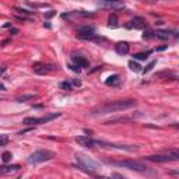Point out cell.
Returning <instances> with one entry per match:
<instances>
[{"instance_id":"6da1fadb","label":"cell","mask_w":179,"mask_h":179,"mask_svg":"<svg viewBox=\"0 0 179 179\" xmlns=\"http://www.w3.org/2000/svg\"><path fill=\"white\" fill-rule=\"evenodd\" d=\"M136 105L134 99H120V101H115V102H109V104H105L102 107L97 108L91 112L92 116H101V115H108V113L112 112H120V111H126L130 109Z\"/></svg>"},{"instance_id":"7a4b0ae2","label":"cell","mask_w":179,"mask_h":179,"mask_svg":"<svg viewBox=\"0 0 179 179\" xmlns=\"http://www.w3.org/2000/svg\"><path fill=\"white\" fill-rule=\"evenodd\" d=\"M76 161L79 162L80 169L84 171L88 175L95 176V172H98V171L101 169V165L97 161L87 157V155H84V154H81V153H77V154H76Z\"/></svg>"},{"instance_id":"3957f363","label":"cell","mask_w":179,"mask_h":179,"mask_svg":"<svg viewBox=\"0 0 179 179\" xmlns=\"http://www.w3.org/2000/svg\"><path fill=\"white\" fill-rule=\"evenodd\" d=\"M108 164L111 165H116V167H122V168H127L130 171H136V172H140V173H146L148 172V168L146 167L144 164L138 162V161L134 160H123V161H107Z\"/></svg>"},{"instance_id":"277c9868","label":"cell","mask_w":179,"mask_h":179,"mask_svg":"<svg viewBox=\"0 0 179 179\" xmlns=\"http://www.w3.org/2000/svg\"><path fill=\"white\" fill-rule=\"evenodd\" d=\"M55 158V153L50 150H37L32 154L28 155L27 161L29 164H39V162H46Z\"/></svg>"},{"instance_id":"5b68a950","label":"cell","mask_w":179,"mask_h":179,"mask_svg":"<svg viewBox=\"0 0 179 179\" xmlns=\"http://www.w3.org/2000/svg\"><path fill=\"white\" fill-rule=\"evenodd\" d=\"M95 146L102 148H109V150H119V151H129V153H133V151H137L140 148V146H133V144H115V143H108L104 142V140H95Z\"/></svg>"},{"instance_id":"8992f818","label":"cell","mask_w":179,"mask_h":179,"mask_svg":"<svg viewBox=\"0 0 179 179\" xmlns=\"http://www.w3.org/2000/svg\"><path fill=\"white\" fill-rule=\"evenodd\" d=\"M146 160L153 161V162H172V161L179 160V151L178 150H171L169 153L165 154H155V155H148Z\"/></svg>"},{"instance_id":"52a82bcc","label":"cell","mask_w":179,"mask_h":179,"mask_svg":"<svg viewBox=\"0 0 179 179\" xmlns=\"http://www.w3.org/2000/svg\"><path fill=\"white\" fill-rule=\"evenodd\" d=\"M60 116V113H50V115H46V116L42 118H25L22 120V125L25 126H35V125H42V123H48L50 120L56 119V118Z\"/></svg>"},{"instance_id":"ba28073f","label":"cell","mask_w":179,"mask_h":179,"mask_svg":"<svg viewBox=\"0 0 179 179\" xmlns=\"http://www.w3.org/2000/svg\"><path fill=\"white\" fill-rule=\"evenodd\" d=\"M95 35H97L95 34V28L92 25H84V27H81V28L79 29V32H77V38H79V39H84V41L92 39Z\"/></svg>"},{"instance_id":"9c48e42d","label":"cell","mask_w":179,"mask_h":179,"mask_svg":"<svg viewBox=\"0 0 179 179\" xmlns=\"http://www.w3.org/2000/svg\"><path fill=\"white\" fill-rule=\"evenodd\" d=\"M146 25L147 24H146V20L143 18V17H134V18L130 20L125 27L129 29H143V28H146Z\"/></svg>"},{"instance_id":"30bf717a","label":"cell","mask_w":179,"mask_h":179,"mask_svg":"<svg viewBox=\"0 0 179 179\" xmlns=\"http://www.w3.org/2000/svg\"><path fill=\"white\" fill-rule=\"evenodd\" d=\"M74 140L77 144L83 146V147H87V148L95 147V138L90 137V136H77Z\"/></svg>"},{"instance_id":"8fae6325","label":"cell","mask_w":179,"mask_h":179,"mask_svg":"<svg viewBox=\"0 0 179 179\" xmlns=\"http://www.w3.org/2000/svg\"><path fill=\"white\" fill-rule=\"evenodd\" d=\"M53 70H57V66H53V64H37L34 67V72L37 74H46V73L53 72Z\"/></svg>"},{"instance_id":"7c38bea8","label":"cell","mask_w":179,"mask_h":179,"mask_svg":"<svg viewBox=\"0 0 179 179\" xmlns=\"http://www.w3.org/2000/svg\"><path fill=\"white\" fill-rule=\"evenodd\" d=\"M21 169L18 164H14V165H3L0 167V175H7V173H14L17 171Z\"/></svg>"},{"instance_id":"4fadbf2b","label":"cell","mask_w":179,"mask_h":179,"mask_svg":"<svg viewBox=\"0 0 179 179\" xmlns=\"http://www.w3.org/2000/svg\"><path fill=\"white\" fill-rule=\"evenodd\" d=\"M115 50H116V53L118 55H126V53H129V50H130V45L127 44V42H118L116 45H115Z\"/></svg>"},{"instance_id":"5bb4252c","label":"cell","mask_w":179,"mask_h":179,"mask_svg":"<svg viewBox=\"0 0 179 179\" xmlns=\"http://www.w3.org/2000/svg\"><path fill=\"white\" fill-rule=\"evenodd\" d=\"M154 38H158L161 41H167L171 38V34L169 31H165V29H157V31H154Z\"/></svg>"},{"instance_id":"9a60e30c","label":"cell","mask_w":179,"mask_h":179,"mask_svg":"<svg viewBox=\"0 0 179 179\" xmlns=\"http://www.w3.org/2000/svg\"><path fill=\"white\" fill-rule=\"evenodd\" d=\"M73 62H74V64L77 67H80V69H81V67H88V64H90L88 60L84 59L83 56H73Z\"/></svg>"},{"instance_id":"2e32d148","label":"cell","mask_w":179,"mask_h":179,"mask_svg":"<svg viewBox=\"0 0 179 179\" xmlns=\"http://www.w3.org/2000/svg\"><path fill=\"white\" fill-rule=\"evenodd\" d=\"M98 6L109 7V9H120V7H123V3H119V2H99Z\"/></svg>"},{"instance_id":"e0dca14e","label":"cell","mask_w":179,"mask_h":179,"mask_svg":"<svg viewBox=\"0 0 179 179\" xmlns=\"http://www.w3.org/2000/svg\"><path fill=\"white\" fill-rule=\"evenodd\" d=\"M153 53V50H147V52H140V53H136V55H133L134 56V59H137V60H146V59H148V56Z\"/></svg>"},{"instance_id":"ac0fdd59","label":"cell","mask_w":179,"mask_h":179,"mask_svg":"<svg viewBox=\"0 0 179 179\" xmlns=\"http://www.w3.org/2000/svg\"><path fill=\"white\" fill-rule=\"evenodd\" d=\"M119 81H120L119 76L113 74V76H111L109 79L107 80V85H118V84H119Z\"/></svg>"},{"instance_id":"d6986e66","label":"cell","mask_w":179,"mask_h":179,"mask_svg":"<svg viewBox=\"0 0 179 179\" xmlns=\"http://www.w3.org/2000/svg\"><path fill=\"white\" fill-rule=\"evenodd\" d=\"M108 25H109V27H112V28L118 27V17H116V14H111V16H109V18H108Z\"/></svg>"},{"instance_id":"ffe728a7","label":"cell","mask_w":179,"mask_h":179,"mask_svg":"<svg viewBox=\"0 0 179 179\" xmlns=\"http://www.w3.org/2000/svg\"><path fill=\"white\" fill-rule=\"evenodd\" d=\"M129 67L133 70V72H136V73L142 72V66H140L138 63H136L134 60H130V62H129Z\"/></svg>"},{"instance_id":"44dd1931","label":"cell","mask_w":179,"mask_h":179,"mask_svg":"<svg viewBox=\"0 0 179 179\" xmlns=\"http://www.w3.org/2000/svg\"><path fill=\"white\" fill-rule=\"evenodd\" d=\"M34 98H35L34 94H24V95H21V97L17 98V101H18V102H25V101L34 99Z\"/></svg>"},{"instance_id":"7402d4cb","label":"cell","mask_w":179,"mask_h":179,"mask_svg":"<svg viewBox=\"0 0 179 179\" xmlns=\"http://www.w3.org/2000/svg\"><path fill=\"white\" fill-rule=\"evenodd\" d=\"M132 118H116V119H111L108 122H105V125H112V123H116V122H129Z\"/></svg>"},{"instance_id":"603a6c76","label":"cell","mask_w":179,"mask_h":179,"mask_svg":"<svg viewBox=\"0 0 179 179\" xmlns=\"http://www.w3.org/2000/svg\"><path fill=\"white\" fill-rule=\"evenodd\" d=\"M14 10H16V11H18V13H21L22 17H25V16H32V14H35V11H28V10L21 9V7H16Z\"/></svg>"},{"instance_id":"cb8c5ba5","label":"cell","mask_w":179,"mask_h":179,"mask_svg":"<svg viewBox=\"0 0 179 179\" xmlns=\"http://www.w3.org/2000/svg\"><path fill=\"white\" fill-rule=\"evenodd\" d=\"M29 7H32V9H45V7H49V4L48 3H27Z\"/></svg>"},{"instance_id":"d4e9b609","label":"cell","mask_w":179,"mask_h":179,"mask_svg":"<svg viewBox=\"0 0 179 179\" xmlns=\"http://www.w3.org/2000/svg\"><path fill=\"white\" fill-rule=\"evenodd\" d=\"M60 88L64 90V91H70L73 88V85H72V83H69V81H63V83H60Z\"/></svg>"},{"instance_id":"484cf974","label":"cell","mask_w":179,"mask_h":179,"mask_svg":"<svg viewBox=\"0 0 179 179\" xmlns=\"http://www.w3.org/2000/svg\"><path fill=\"white\" fill-rule=\"evenodd\" d=\"M155 64H157V60H153V62H150V63H148V64L144 67V69L142 70V72H143V73H148V72H150V70H153V67H154Z\"/></svg>"},{"instance_id":"4316f807","label":"cell","mask_w":179,"mask_h":179,"mask_svg":"<svg viewBox=\"0 0 179 179\" xmlns=\"http://www.w3.org/2000/svg\"><path fill=\"white\" fill-rule=\"evenodd\" d=\"M151 38H154V31L147 28L144 31V34H143V39H151Z\"/></svg>"},{"instance_id":"83f0119b","label":"cell","mask_w":179,"mask_h":179,"mask_svg":"<svg viewBox=\"0 0 179 179\" xmlns=\"http://www.w3.org/2000/svg\"><path fill=\"white\" fill-rule=\"evenodd\" d=\"M11 157H13V154L10 151H4L3 155H2V160H3V162H9V161L11 160Z\"/></svg>"},{"instance_id":"f1b7e54d","label":"cell","mask_w":179,"mask_h":179,"mask_svg":"<svg viewBox=\"0 0 179 179\" xmlns=\"http://www.w3.org/2000/svg\"><path fill=\"white\" fill-rule=\"evenodd\" d=\"M7 143H9V137H7V136H2V137H0V147L6 146Z\"/></svg>"},{"instance_id":"f546056e","label":"cell","mask_w":179,"mask_h":179,"mask_svg":"<svg viewBox=\"0 0 179 179\" xmlns=\"http://www.w3.org/2000/svg\"><path fill=\"white\" fill-rule=\"evenodd\" d=\"M91 41H94V42H97V44H102V42H107V39H105V38H102V37H97V35H95L94 38H92Z\"/></svg>"},{"instance_id":"4dcf8cb0","label":"cell","mask_w":179,"mask_h":179,"mask_svg":"<svg viewBox=\"0 0 179 179\" xmlns=\"http://www.w3.org/2000/svg\"><path fill=\"white\" fill-rule=\"evenodd\" d=\"M53 16H56V11H55V10H52V11H49V13H46V14H45V18H50V17H53Z\"/></svg>"},{"instance_id":"1f68e13d","label":"cell","mask_w":179,"mask_h":179,"mask_svg":"<svg viewBox=\"0 0 179 179\" xmlns=\"http://www.w3.org/2000/svg\"><path fill=\"white\" fill-rule=\"evenodd\" d=\"M69 67L73 70V72H76V73H80V70H81V69H80V67H77V66H76V64H69Z\"/></svg>"},{"instance_id":"d6a6232c","label":"cell","mask_w":179,"mask_h":179,"mask_svg":"<svg viewBox=\"0 0 179 179\" xmlns=\"http://www.w3.org/2000/svg\"><path fill=\"white\" fill-rule=\"evenodd\" d=\"M10 34H11V35H17V34H18V28H10Z\"/></svg>"},{"instance_id":"836d02e7","label":"cell","mask_w":179,"mask_h":179,"mask_svg":"<svg viewBox=\"0 0 179 179\" xmlns=\"http://www.w3.org/2000/svg\"><path fill=\"white\" fill-rule=\"evenodd\" d=\"M73 84L79 85V87H80V85H81V81H80V80H73Z\"/></svg>"},{"instance_id":"e575fe53","label":"cell","mask_w":179,"mask_h":179,"mask_svg":"<svg viewBox=\"0 0 179 179\" xmlns=\"http://www.w3.org/2000/svg\"><path fill=\"white\" fill-rule=\"evenodd\" d=\"M31 130H32V127H29V129H25V130H22V132H18V134H24V133L31 132Z\"/></svg>"},{"instance_id":"d590c367","label":"cell","mask_w":179,"mask_h":179,"mask_svg":"<svg viewBox=\"0 0 179 179\" xmlns=\"http://www.w3.org/2000/svg\"><path fill=\"white\" fill-rule=\"evenodd\" d=\"M167 48H168V45H165V46H160V48H157L155 50H158V52H160V50H165Z\"/></svg>"},{"instance_id":"8d00e7d4","label":"cell","mask_w":179,"mask_h":179,"mask_svg":"<svg viewBox=\"0 0 179 179\" xmlns=\"http://www.w3.org/2000/svg\"><path fill=\"white\" fill-rule=\"evenodd\" d=\"M4 28H11V22H6L4 24Z\"/></svg>"},{"instance_id":"74e56055","label":"cell","mask_w":179,"mask_h":179,"mask_svg":"<svg viewBox=\"0 0 179 179\" xmlns=\"http://www.w3.org/2000/svg\"><path fill=\"white\" fill-rule=\"evenodd\" d=\"M0 90H4V85H2V84H0Z\"/></svg>"}]
</instances>
